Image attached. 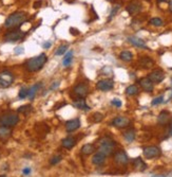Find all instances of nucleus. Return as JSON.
<instances>
[{"label": "nucleus", "mask_w": 172, "mask_h": 177, "mask_svg": "<svg viewBox=\"0 0 172 177\" xmlns=\"http://www.w3.org/2000/svg\"><path fill=\"white\" fill-rule=\"evenodd\" d=\"M31 111H32V106H31V105H23V106H20L17 109L18 112H22V114H25V115H28Z\"/></svg>", "instance_id": "obj_33"}, {"label": "nucleus", "mask_w": 172, "mask_h": 177, "mask_svg": "<svg viewBox=\"0 0 172 177\" xmlns=\"http://www.w3.org/2000/svg\"><path fill=\"white\" fill-rule=\"evenodd\" d=\"M41 87V84H35L33 85L31 88H29V92H28V98L30 100H33L36 95L37 91L39 90V88Z\"/></svg>", "instance_id": "obj_24"}, {"label": "nucleus", "mask_w": 172, "mask_h": 177, "mask_svg": "<svg viewBox=\"0 0 172 177\" xmlns=\"http://www.w3.org/2000/svg\"><path fill=\"white\" fill-rule=\"evenodd\" d=\"M138 83H140V87L143 88V90H144V91H146V92H152V91H153V88H154L153 83L150 81L149 78H140V80L138 81Z\"/></svg>", "instance_id": "obj_11"}, {"label": "nucleus", "mask_w": 172, "mask_h": 177, "mask_svg": "<svg viewBox=\"0 0 172 177\" xmlns=\"http://www.w3.org/2000/svg\"><path fill=\"white\" fill-rule=\"evenodd\" d=\"M63 67H69L73 62V51H69L66 54H63Z\"/></svg>", "instance_id": "obj_22"}, {"label": "nucleus", "mask_w": 172, "mask_h": 177, "mask_svg": "<svg viewBox=\"0 0 172 177\" xmlns=\"http://www.w3.org/2000/svg\"><path fill=\"white\" fill-rule=\"evenodd\" d=\"M106 157H107L106 155L102 154L101 152L96 153L92 158V163L95 164V166H101V164H104L105 161H106Z\"/></svg>", "instance_id": "obj_18"}, {"label": "nucleus", "mask_w": 172, "mask_h": 177, "mask_svg": "<svg viewBox=\"0 0 172 177\" xmlns=\"http://www.w3.org/2000/svg\"><path fill=\"white\" fill-rule=\"evenodd\" d=\"M104 119V116H102V114H100V112H95V114H93L92 116L89 118V121L92 122V123H98Z\"/></svg>", "instance_id": "obj_30"}, {"label": "nucleus", "mask_w": 172, "mask_h": 177, "mask_svg": "<svg viewBox=\"0 0 172 177\" xmlns=\"http://www.w3.org/2000/svg\"><path fill=\"white\" fill-rule=\"evenodd\" d=\"M138 92H140V89H138V87L136 85H130L129 87H127V89H126V93H127L128 95H138Z\"/></svg>", "instance_id": "obj_29"}, {"label": "nucleus", "mask_w": 172, "mask_h": 177, "mask_svg": "<svg viewBox=\"0 0 172 177\" xmlns=\"http://www.w3.org/2000/svg\"><path fill=\"white\" fill-rule=\"evenodd\" d=\"M170 130H172V119H171V125H170Z\"/></svg>", "instance_id": "obj_49"}, {"label": "nucleus", "mask_w": 172, "mask_h": 177, "mask_svg": "<svg viewBox=\"0 0 172 177\" xmlns=\"http://www.w3.org/2000/svg\"><path fill=\"white\" fill-rule=\"evenodd\" d=\"M67 50H68V46H66V45H61V46H59L58 49L56 50L55 54H56V55H63V54L67 52Z\"/></svg>", "instance_id": "obj_34"}, {"label": "nucleus", "mask_w": 172, "mask_h": 177, "mask_svg": "<svg viewBox=\"0 0 172 177\" xmlns=\"http://www.w3.org/2000/svg\"><path fill=\"white\" fill-rule=\"evenodd\" d=\"M27 35V33H25L23 31L19 30H13V31H9L6 35H4V42H15L18 40L23 39V37Z\"/></svg>", "instance_id": "obj_4"}, {"label": "nucleus", "mask_w": 172, "mask_h": 177, "mask_svg": "<svg viewBox=\"0 0 172 177\" xmlns=\"http://www.w3.org/2000/svg\"><path fill=\"white\" fill-rule=\"evenodd\" d=\"M111 124L116 128H125L130 125V119L127 117H116L113 119Z\"/></svg>", "instance_id": "obj_9"}, {"label": "nucleus", "mask_w": 172, "mask_h": 177, "mask_svg": "<svg viewBox=\"0 0 172 177\" xmlns=\"http://www.w3.org/2000/svg\"><path fill=\"white\" fill-rule=\"evenodd\" d=\"M61 160H63V156H60V155L54 156V157H52L51 160H50V164H51V166H56V164H58Z\"/></svg>", "instance_id": "obj_35"}, {"label": "nucleus", "mask_w": 172, "mask_h": 177, "mask_svg": "<svg viewBox=\"0 0 172 177\" xmlns=\"http://www.w3.org/2000/svg\"><path fill=\"white\" fill-rule=\"evenodd\" d=\"M114 87V82L112 80H100L97 82L96 88L100 91H110L111 89H113Z\"/></svg>", "instance_id": "obj_10"}, {"label": "nucleus", "mask_w": 172, "mask_h": 177, "mask_svg": "<svg viewBox=\"0 0 172 177\" xmlns=\"http://www.w3.org/2000/svg\"><path fill=\"white\" fill-rule=\"evenodd\" d=\"M58 86H59V82H57V83L55 82L54 84L51 86V90H54L55 88H57V87H58Z\"/></svg>", "instance_id": "obj_45"}, {"label": "nucleus", "mask_w": 172, "mask_h": 177, "mask_svg": "<svg viewBox=\"0 0 172 177\" xmlns=\"http://www.w3.org/2000/svg\"><path fill=\"white\" fill-rule=\"evenodd\" d=\"M40 4H41V1H37V2H35V3H34V8H35V9L39 8Z\"/></svg>", "instance_id": "obj_46"}, {"label": "nucleus", "mask_w": 172, "mask_h": 177, "mask_svg": "<svg viewBox=\"0 0 172 177\" xmlns=\"http://www.w3.org/2000/svg\"><path fill=\"white\" fill-rule=\"evenodd\" d=\"M66 105H67V103H66V102H61V103H59V104H56V105H55V109H59V108H61V107L66 106Z\"/></svg>", "instance_id": "obj_42"}, {"label": "nucleus", "mask_w": 172, "mask_h": 177, "mask_svg": "<svg viewBox=\"0 0 172 177\" xmlns=\"http://www.w3.org/2000/svg\"><path fill=\"white\" fill-rule=\"evenodd\" d=\"M76 143H77V140H76V138L69 136V137L64 138V139L63 140V142H61V144H63V147H64V149L71 150V149H73V147H75Z\"/></svg>", "instance_id": "obj_17"}, {"label": "nucleus", "mask_w": 172, "mask_h": 177, "mask_svg": "<svg viewBox=\"0 0 172 177\" xmlns=\"http://www.w3.org/2000/svg\"><path fill=\"white\" fill-rule=\"evenodd\" d=\"M73 106L76 107L77 109H82V111H90V107L87 105L85 99H76L75 101H73Z\"/></svg>", "instance_id": "obj_19"}, {"label": "nucleus", "mask_w": 172, "mask_h": 177, "mask_svg": "<svg viewBox=\"0 0 172 177\" xmlns=\"http://www.w3.org/2000/svg\"><path fill=\"white\" fill-rule=\"evenodd\" d=\"M143 154L146 158L148 159H153L156 157H159L162 155V151L159 147H155V145H150L147 147L143 150Z\"/></svg>", "instance_id": "obj_6"}, {"label": "nucleus", "mask_w": 172, "mask_h": 177, "mask_svg": "<svg viewBox=\"0 0 172 177\" xmlns=\"http://www.w3.org/2000/svg\"><path fill=\"white\" fill-rule=\"evenodd\" d=\"M14 82V75L10 71H2L0 73V88H8Z\"/></svg>", "instance_id": "obj_5"}, {"label": "nucleus", "mask_w": 172, "mask_h": 177, "mask_svg": "<svg viewBox=\"0 0 172 177\" xmlns=\"http://www.w3.org/2000/svg\"><path fill=\"white\" fill-rule=\"evenodd\" d=\"M99 144H108V145H113L115 147V142L109 137H104L99 140Z\"/></svg>", "instance_id": "obj_32"}, {"label": "nucleus", "mask_w": 172, "mask_h": 177, "mask_svg": "<svg viewBox=\"0 0 172 177\" xmlns=\"http://www.w3.org/2000/svg\"><path fill=\"white\" fill-rule=\"evenodd\" d=\"M114 160H115V162L118 164H127L129 161V158H128V155L126 154L124 151H118V152H116L115 155H114Z\"/></svg>", "instance_id": "obj_13"}, {"label": "nucleus", "mask_w": 172, "mask_h": 177, "mask_svg": "<svg viewBox=\"0 0 172 177\" xmlns=\"http://www.w3.org/2000/svg\"><path fill=\"white\" fill-rule=\"evenodd\" d=\"M31 172H32V170H31V168H25L22 170V174L23 176H29L31 174Z\"/></svg>", "instance_id": "obj_41"}, {"label": "nucleus", "mask_w": 172, "mask_h": 177, "mask_svg": "<svg viewBox=\"0 0 172 177\" xmlns=\"http://www.w3.org/2000/svg\"><path fill=\"white\" fill-rule=\"evenodd\" d=\"M73 93L77 99H83L89 93V87L85 83H79L73 88Z\"/></svg>", "instance_id": "obj_7"}, {"label": "nucleus", "mask_w": 172, "mask_h": 177, "mask_svg": "<svg viewBox=\"0 0 172 177\" xmlns=\"http://www.w3.org/2000/svg\"><path fill=\"white\" fill-rule=\"evenodd\" d=\"M148 78H150V81H151L153 84L154 83L155 84H159V83H162L164 81L165 73L163 70H161V69H156V70L152 71V72L148 75Z\"/></svg>", "instance_id": "obj_8"}, {"label": "nucleus", "mask_w": 172, "mask_h": 177, "mask_svg": "<svg viewBox=\"0 0 172 177\" xmlns=\"http://www.w3.org/2000/svg\"><path fill=\"white\" fill-rule=\"evenodd\" d=\"M170 135L172 136V130H170Z\"/></svg>", "instance_id": "obj_50"}, {"label": "nucleus", "mask_w": 172, "mask_h": 177, "mask_svg": "<svg viewBox=\"0 0 172 177\" xmlns=\"http://www.w3.org/2000/svg\"><path fill=\"white\" fill-rule=\"evenodd\" d=\"M80 127V120L79 119H73L66 122V130L68 133H72Z\"/></svg>", "instance_id": "obj_12"}, {"label": "nucleus", "mask_w": 172, "mask_h": 177, "mask_svg": "<svg viewBox=\"0 0 172 177\" xmlns=\"http://www.w3.org/2000/svg\"><path fill=\"white\" fill-rule=\"evenodd\" d=\"M111 104L114 105L115 107H121V104H123V103H121V101L119 99H113L111 102Z\"/></svg>", "instance_id": "obj_39"}, {"label": "nucleus", "mask_w": 172, "mask_h": 177, "mask_svg": "<svg viewBox=\"0 0 172 177\" xmlns=\"http://www.w3.org/2000/svg\"><path fill=\"white\" fill-rule=\"evenodd\" d=\"M23 52H25V50H23L22 47H16L14 49V53L15 54H22Z\"/></svg>", "instance_id": "obj_40"}, {"label": "nucleus", "mask_w": 172, "mask_h": 177, "mask_svg": "<svg viewBox=\"0 0 172 177\" xmlns=\"http://www.w3.org/2000/svg\"><path fill=\"white\" fill-rule=\"evenodd\" d=\"M108 1H111V0H108Z\"/></svg>", "instance_id": "obj_51"}, {"label": "nucleus", "mask_w": 172, "mask_h": 177, "mask_svg": "<svg viewBox=\"0 0 172 177\" xmlns=\"http://www.w3.org/2000/svg\"><path fill=\"white\" fill-rule=\"evenodd\" d=\"M70 33L72 35H78V34H79V32H78L77 29H74V28H71L70 29Z\"/></svg>", "instance_id": "obj_43"}, {"label": "nucleus", "mask_w": 172, "mask_h": 177, "mask_svg": "<svg viewBox=\"0 0 172 177\" xmlns=\"http://www.w3.org/2000/svg\"><path fill=\"white\" fill-rule=\"evenodd\" d=\"M11 135H12V131L10 130V127L0 126V139H8Z\"/></svg>", "instance_id": "obj_27"}, {"label": "nucleus", "mask_w": 172, "mask_h": 177, "mask_svg": "<svg viewBox=\"0 0 172 177\" xmlns=\"http://www.w3.org/2000/svg\"><path fill=\"white\" fill-rule=\"evenodd\" d=\"M128 42L135 47L143 48V49H148V47L146 46V42L142 39V38H138V37H135V36H130V37H128Z\"/></svg>", "instance_id": "obj_16"}, {"label": "nucleus", "mask_w": 172, "mask_h": 177, "mask_svg": "<svg viewBox=\"0 0 172 177\" xmlns=\"http://www.w3.org/2000/svg\"><path fill=\"white\" fill-rule=\"evenodd\" d=\"M119 58L121 59V61L126 62V63H129V62H131L133 59V54L131 53L130 51H123L120 54H119Z\"/></svg>", "instance_id": "obj_26"}, {"label": "nucleus", "mask_w": 172, "mask_h": 177, "mask_svg": "<svg viewBox=\"0 0 172 177\" xmlns=\"http://www.w3.org/2000/svg\"><path fill=\"white\" fill-rule=\"evenodd\" d=\"M163 102H164V97H163V95H161V97H157V98H155V99L152 100L151 104L152 105H159V104H161V103H163Z\"/></svg>", "instance_id": "obj_37"}, {"label": "nucleus", "mask_w": 172, "mask_h": 177, "mask_svg": "<svg viewBox=\"0 0 172 177\" xmlns=\"http://www.w3.org/2000/svg\"><path fill=\"white\" fill-rule=\"evenodd\" d=\"M140 63V66L144 69H149V68H152L154 65V61L152 58H150L149 56H143L140 58L138 61Z\"/></svg>", "instance_id": "obj_15"}, {"label": "nucleus", "mask_w": 172, "mask_h": 177, "mask_svg": "<svg viewBox=\"0 0 172 177\" xmlns=\"http://www.w3.org/2000/svg\"><path fill=\"white\" fill-rule=\"evenodd\" d=\"M28 92H29V89H27V88H21V89L19 90L18 98L21 100L25 99V98H28Z\"/></svg>", "instance_id": "obj_36"}, {"label": "nucleus", "mask_w": 172, "mask_h": 177, "mask_svg": "<svg viewBox=\"0 0 172 177\" xmlns=\"http://www.w3.org/2000/svg\"><path fill=\"white\" fill-rule=\"evenodd\" d=\"M169 10H170V12H172V0H170V2H169Z\"/></svg>", "instance_id": "obj_47"}, {"label": "nucleus", "mask_w": 172, "mask_h": 177, "mask_svg": "<svg viewBox=\"0 0 172 177\" xmlns=\"http://www.w3.org/2000/svg\"><path fill=\"white\" fill-rule=\"evenodd\" d=\"M133 164H134V168L136 170H138V171H140V172L145 171V170L147 169V164H146L145 162L143 161V159L140 158V157L133 160Z\"/></svg>", "instance_id": "obj_21"}, {"label": "nucleus", "mask_w": 172, "mask_h": 177, "mask_svg": "<svg viewBox=\"0 0 172 177\" xmlns=\"http://www.w3.org/2000/svg\"><path fill=\"white\" fill-rule=\"evenodd\" d=\"M28 21V14L25 12H15L11 14L4 21V27L8 29H16Z\"/></svg>", "instance_id": "obj_1"}, {"label": "nucleus", "mask_w": 172, "mask_h": 177, "mask_svg": "<svg viewBox=\"0 0 172 177\" xmlns=\"http://www.w3.org/2000/svg\"><path fill=\"white\" fill-rule=\"evenodd\" d=\"M52 46V42H45L44 45H42V47L44 48V49H49L50 47Z\"/></svg>", "instance_id": "obj_44"}, {"label": "nucleus", "mask_w": 172, "mask_h": 177, "mask_svg": "<svg viewBox=\"0 0 172 177\" xmlns=\"http://www.w3.org/2000/svg\"><path fill=\"white\" fill-rule=\"evenodd\" d=\"M135 136H136V134H135L134 130H128L127 131L124 133V138H125V140L129 143H131V142L134 141Z\"/></svg>", "instance_id": "obj_25"}, {"label": "nucleus", "mask_w": 172, "mask_h": 177, "mask_svg": "<svg viewBox=\"0 0 172 177\" xmlns=\"http://www.w3.org/2000/svg\"><path fill=\"white\" fill-rule=\"evenodd\" d=\"M119 8H120V6H119V4H116V6H114L113 10H112V12H111V15H110V17H109V20H110V19H112V17H113L114 15H116V13H117Z\"/></svg>", "instance_id": "obj_38"}, {"label": "nucleus", "mask_w": 172, "mask_h": 177, "mask_svg": "<svg viewBox=\"0 0 172 177\" xmlns=\"http://www.w3.org/2000/svg\"><path fill=\"white\" fill-rule=\"evenodd\" d=\"M47 62H48V56L44 53H41L39 55L28 59L25 62V66L27 68V70L30 71V72H37V71L41 70L44 68V66L45 65Z\"/></svg>", "instance_id": "obj_2"}, {"label": "nucleus", "mask_w": 172, "mask_h": 177, "mask_svg": "<svg viewBox=\"0 0 172 177\" xmlns=\"http://www.w3.org/2000/svg\"><path fill=\"white\" fill-rule=\"evenodd\" d=\"M140 10H142V6L138 1H132L127 6V12L130 15H135V14L140 13Z\"/></svg>", "instance_id": "obj_14"}, {"label": "nucleus", "mask_w": 172, "mask_h": 177, "mask_svg": "<svg viewBox=\"0 0 172 177\" xmlns=\"http://www.w3.org/2000/svg\"><path fill=\"white\" fill-rule=\"evenodd\" d=\"M95 151V147L93 144H90V143H88V144H85L83 147H82V155H91L92 153H94Z\"/></svg>", "instance_id": "obj_28"}, {"label": "nucleus", "mask_w": 172, "mask_h": 177, "mask_svg": "<svg viewBox=\"0 0 172 177\" xmlns=\"http://www.w3.org/2000/svg\"><path fill=\"white\" fill-rule=\"evenodd\" d=\"M114 147L113 145H108V144H100L99 147V152H101L102 154H105L106 156H109L113 153Z\"/></svg>", "instance_id": "obj_23"}, {"label": "nucleus", "mask_w": 172, "mask_h": 177, "mask_svg": "<svg viewBox=\"0 0 172 177\" xmlns=\"http://www.w3.org/2000/svg\"><path fill=\"white\" fill-rule=\"evenodd\" d=\"M149 23L151 26H154V27H162V26L164 25V21H163V19H161L159 17H154V18L150 19Z\"/></svg>", "instance_id": "obj_31"}, {"label": "nucleus", "mask_w": 172, "mask_h": 177, "mask_svg": "<svg viewBox=\"0 0 172 177\" xmlns=\"http://www.w3.org/2000/svg\"><path fill=\"white\" fill-rule=\"evenodd\" d=\"M164 1H166V0H159V2H164Z\"/></svg>", "instance_id": "obj_48"}, {"label": "nucleus", "mask_w": 172, "mask_h": 177, "mask_svg": "<svg viewBox=\"0 0 172 177\" xmlns=\"http://www.w3.org/2000/svg\"><path fill=\"white\" fill-rule=\"evenodd\" d=\"M169 119H170V114L167 111H163L161 114L159 115V118H157V122L161 125H166L169 122Z\"/></svg>", "instance_id": "obj_20"}, {"label": "nucleus", "mask_w": 172, "mask_h": 177, "mask_svg": "<svg viewBox=\"0 0 172 177\" xmlns=\"http://www.w3.org/2000/svg\"><path fill=\"white\" fill-rule=\"evenodd\" d=\"M19 122V117L16 114H4L0 116V126H6V127H13L17 125Z\"/></svg>", "instance_id": "obj_3"}]
</instances>
